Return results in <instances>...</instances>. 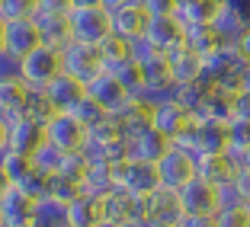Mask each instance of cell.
Here are the masks:
<instances>
[{
	"label": "cell",
	"mask_w": 250,
	"mask_h": 227,
	"mask_svg": "<svg viewBox=\"0 0 250 227\" xmlns=\"http://www.w3.org/2000/svg\"><path fill=\"white\" fill-rule=\"evenodd\" d=\"M173 144L183 147V151H192V154H228V147H231L228 122H221V118H196Z\"/></svg>",
	"instance_id": "1"
},
{
	"label": "cell",
	"mask_w": 250,
	"mask_h": 227,
	"mask_svg": "<svg viewBox=\"0 0 250 227\" xmlns=\"http://www.w3.org/2000/svg\"><path fill=\"white\" fill-rule=\"evenodd\" d=\"M58 74H61V52L58 48L39 45L36 52L20 58V80L29 90H45Z\"/></svg>",
	"instance_id": "2"
},
{
	"label": "cell",
	"mask_w": 250,
	"mask_h": 227,
	"mask_svg": "<svg viewBox=\"0 0 250 227\" xmlns=\"http://www.w3.org/2000/svg\"><path fill=\"white\" fill-rule=\"evenodd\" d=\"M87 134H90V128L74 112H55L52 122L45 125V141L55 144L58 151H64V154H83Z\"/></svg>",
	"instance_id": "3"
},
{
	"label": "cell",
	"mask_w": 250,
	"mask_h": 227,
	"mask_svg": "<svg viewBox=\"0 0 250 227\" xmlns=\"http://www.w3.org/2000/svg\"><path fill=\"white\" fill-rule=\"evenodd\" d=\"M71 36L74 42L83 45H100L112 36V19L106 7H77L71 10Z\"/></svg>",
	"instance_id": "4"
},
{
	"label": "cell",
	"mask_w": 250,
	"mask_h": 227,
	"mask_svg": "<svg viewBox=\"0 0 250 227\" xmlns=\"http://www.w3.org/2000/svg\"><path fill=\"white\" fill-rule=\"evenodd\" d=\"M61 71L87 87L90 80H96V77L103 74L100 48H96V45H83V42H67L64 48H61Z\"/></svg>",
	"instance_id": "5"
},
{
	"label": "cell",
	"mask_w": 250,
	"mask_h": 227,
	"mask_svg": "<svg viewBox=\"0 0 250 227\" xmlns=\"http://www.w3.org/2000/svg\"><path fill=\"white\" fill-rule=\"evenodd\" d=\"M100 202H103V218L112 221V224H119V227L145 221V198L132 195V192L122 189V186H112L106 195H100Z\"/></svg>",
	"instance_id": "6"
},
{
	"label": "cell",
	"mask_w": 250,
	"mask_h": 227,
	"mask_svg": "<svg viewBox=\"0 0 250 227\" xmlns=\"http://www.w3.org/2000/svg\"><path fill=\"white\" fill-rule=\"evenodd\" d=\"M157 173H161V186L164 189H183L196 179V154L192 151H183V147H170L167 157L157 163Z\"/></svg>",
	"instance_id": "7"
},
{
	"label": "cell",
	"mask_w": 250,
	"mask_h": 227,
	"mask_svg": "<svg viewBox=\"0 0 250 227\" xmlns=\"http://www.w3.org/2000/svg\"><path fill=\"white\" fill-rule=\"evenodd\" d=\"M145 218L157 227H180L186 218L183 211V202H180V192L177 189H157L145 198Z\"/></svg>",
	"instance_id": "8"
},
{
	"label": "cell",
	"mask_w": 250,
	"mask_h": 227,
	"mask_svg": "<svg viewBox=\"0 0 250 227\" xmlns=\"http://www.w3.org/2000/svg\"><path fill=\"white\" fill-rule=\"evenodd\" d=\"M109 19H112V36L125 38V42H138V38H145L151 16L141 7V0H128L122 7L109 10Z\"/></svg>",
	"instance_id": "9"
},
{
	"label": "cell",
	"mask_w": 250,
	"mask_h": 227,
	"mask_svg": "<svg viewBox=\"0 0 250 227\" xmlns=\"http://www.w3.org/2000/svg\"><path fill=\"white\" fill-rule=\"evenodd\" d=\"M119 186L128 189L132 195L147 198L151 192L161 189V173H157V163H141V160H125L119 167Z\"/></svg>",
	"instance_id": "10"
},
{
	"label": "cell",
	"mask_w": 250,
	"mask_h": 227,
	"mask_svg": "<svg viewBox=\"0 0 250 227\" xmlns=\"http://www.w3.org/2000/svg\"><path fill=\"white\" fill-rule=\"evenodd\" d=\"M39 45H42V36H39L36 16L32 19H3V52H10L13 58H26Z\"/></svg>",
	"instance_id": "11"
},
{
	"label": "cell",
	"mask_w": 250,
	"mask_h": 227,
	"mask_svg": "<svg viewBox=\"0 0 250 227\" xmlns=\"http://www.w3.org/2000/svg\"><path fill=\"white\" fill-rule=\"evenodd\" d=\"M192 122H196V115H192L189 109H183L173 96H170V99H164V103H157L154 109H151V125H154L161 134H167L170 141H177Z\"/></svg>",
	"instance_id": "12"
},
{
	"label": "cell",
	"mask_w": 250,
	"mask_h": 227,
	"mask_svg": "<svg viewBox=\"0 0 250 227\" xmlns=\"http://www.w3.org/2000/svg\"><path fill=\"white\" fill-rule=\"evenodd\" d=\"M145 38L154 45L161 55H170L173 48L186 42V26L180 22V16H151Z\"/></svg>",
	"instance_id": "13"
},
{
	"label": "cell",
	"mask_w": 250,
	"mask_h": 227,
	"mask_svg": "<svg viewBox=\"0 0 250 227\" xmlns=\"http://www.w3.org/2000/svg\"><path fill=\"white\" fill-rule=\"evenodd\" d=\"M36 205H39V198H32L29 192H22L20 186H13L7 195L0 198V218H3V227H32Z\"/></svg>",
	"instance_id": "14"
},
{
	"label": "cell",
	"mask_w": 250,
	"mask_h": 227,
	"mask_svg": "<svg viewBox=\"0 0 250 227\" xmlns=\"http://www.w3.org/2000/svg\"><path fill=\"white\" fill-rule=\"evenodd\" d=\"M45 144V125L36 118L22 115L10 125V151L22 157H36V151Z\"/></svg>",
	"instance_id": "15"
},
{
	"label": "cell",
	"mask_w": 250,
	"mask_h": 227,
	"mask_svg": "<svg viewBox=\"0 0 250 227\" xmlns=\"http://www.w3.org/2000/svg\"><path fill=\"white\" fill-rule=\"evenodd\" d=\"M173 147V141L167 134H161L151 125L147 132H141L138 138L128 141V160H141V163H161L167 157V151Z\"/></svg>",
	"instance_id": "16"
},
{
	"label": "cell",
	"mask_w": 250,
	"mask_h": 227,
	"mask_svg": "<svg viewBox=\"0 0 250 227\" xmlns=\"http://www.w3.org/2000/svg\"><path fill=\"white\" fill-rule=\"evenodd\" d=\"M87 96H90V99H96V103L103 106L109 115H112V112H119L128 99H132V93L119 83V77H112V74H106V71L100 74L96 80L87 83Z\"/></svg>",
	"instance_id": "17"
},
{
	"label": "cell",
	"mask_w": 250,
	"mask_h": 227,
	"mask_svg": "<svg viewBox=\"0 0 250 227\" xmlns=\"http://www.w3.org/2000/svg\"><path fill=\"white\" fill-rule=\"evenodd\" d=\"M234 173H237V167L228 154H196V179L215 186V189L231 183Z\"/></svg>",
	"instance_id": "18"
},
{
	"label": "cell",
	"mask_w": 250,
	"mask_h": 227,
	"mask_svg": "<svg viewBox=\"0 0 250 227\" xmlns=\"http://www.w3.org/2000/svg\"><path fill=\"white\" fill-rule=\"evenodd\" d=\"M180 202H183L186 214H218V189L202 179H192L189 186H183Z\"/></svg>",
	"instance_id": "19"
},
{
	"label": "cell",
	"mask_w": 250,
	"mask_h": 227,
	"mask_svg": "<svg viewBox=\"0 0 250 227\" xmlns=\"http://www.w3.org/2000/svg\"><path fill=\"white\" fill-rule=\"evenodd\" d=\"M36 26H39V36H42V45L48 48H64L67 42H74L71 36V13L61 16V13H36Z\"/></svg>",
	"instance_id": "20"
},
{
	"label": "cell",
	"mask_w": 250,
	"mask_h": 227,
	"mask_svg": "<svg viewBox=\"0 0 250 227\" xmlns=\"http://www.w3.org/2000/svg\"><path fill=\"white\" fill-rule=\"evenodd\" d=\"M112 118H116L119 128H122V138L132 141V138H138L141 132L151 128V106L141 103V99H128L119 112H112Z\"/></svg>",
	"instance_id": "21"
},
{
	"label": "cell",
	"mask_w": 250,
	"mask_h": 227,
	"mask_svg": "<svg viewBox=\"0 0 250 227\" xmlns=\"http://www.w3.org/2000/svg\"><path fill=\"white\" fill-rule=\"evenodd\" d=\"M45 93H48V99H52V106L58 112H71L74 106L81 103L83 96H87V87H83L81 80H74V77H67L64 71L55 77L48 87H45Z\"/></svg>",
	"instance_id": "22"
},
{
	"label": "cell",
	"mask_w": 250,
	"mask_h": 227,
	"mask_svg": "<svg viewBox=\"0 0 250 227\" xmlns=\"http://www.w3.org/2000/svg\"><path fill=\"white\" fill-rule=\"evenodd\" d=\"M103 202L100 195H90V192H81L67 205V227H100L103 224Z\"/></svg>",
	"instance_id": "23"
},
{
	"label": "cell",
	"mask_w": 250,
	"mask_h": 227,
	"mask_svg": "<svg viewBox=\"0 0 250 227\" xmlns=\"http://www.w3.org/2000/svg\"><path fill=\"white\" fill-rule=\"evenodd\" d=\"M26 103H29V87L22 80H3L0 83V118L13 125L16 118L26 115Z\"/></svg>",
	"instance_id": "24"
},
{
	"label": "cell",
	"mask_w": 250,
	"mask_h": 227,
	"mask_svg": "<svg viewBox=\"0 0 250 227\" xmlns=\"http://www.w3.org/2000/svg\"><path fill=\"white\" fill-rule=\"evenodd\" d=\"M167 61H170V71H173V83H177V87L202 80V58H199L196 52H189L186 45L173 48V52L167 55Z\"/></svg>",
	"instance_id": "25"
},
{
	"label": "cell",
	"mask_w": 250,
	"mask_h": 227,
	"mask_svg": "<svg viewBox=\"0 0 250 227\" xmlns=\"http://www.w3.org/2000/svg\"><path fill=\"white\" fill-rule=\"evenodd\" d=\"M250 22L244 19L241 13H237L231 3H221V10H218V16H215V22H212V29L218 32V38L225 45H234L237 38H241V32L247 29Z\"/></svg>",
	"instance_id": "26"
},
{
	"label": "cell",
	"mask_w": 250,
	"mask_h": 227,
	"mask_svg": "<svg viewBox=\"0 0 250 227\" xmlns=\"http://www.w3.org/2000/svg\"><path fill=\"white\" fill-rule=\"evenodd\" d=\"M218 10H221L218 0H189V3H183L177 10V16L183 26H212Z\"/></svg>",
	"instance_id": "27"
},
{
	"label": "cell",
	"mask_w": 250,
	"mask_h": 227,
	"mask_svg": "<svg viewBox=\"0 0 250 227\" xmlns=\"http://www.w3.org/2000/svg\"><path fill=\"white\" fill-rule=\"evenodd\" d=\"M183 45L189 52H196L199 58H206V55L218 52L225 42L218 38V32H215L212 26H186V42Z\"/></svg>",
	"instance_id": "28"
},
{
	"label": "cell",
	"mask_w": 250,
	"mask_h": 227,
	"mask_svg": "<svg viewBox=\"0 0 250 227\" xmlns=\"http://www.w3.org/2000/svg\"><path fill=\"white\" fill-rule=\"evenodd\" d=\"M100 58H103V71L112 74L125 64V61H132V42H125L119 36H109L103 45H100Z\"/></svg>",
	"instance_id": "29"
},
{
	"label": "cell",
	"mask_w": 250,
	"mask_h": 227,
	"mask_svg": "<svg viewBox=\"0 0 250 227\" xmlns=\"http://www.w3.org/2000/svg\"><path fill=\"white\" fill-rule=\"evenodd\" d=\"M32 227H67V205H61L55 198H39Z\"/></svg>",
	"instance_id": "30"
},
{
	"label": "cell",
	"mask_w": 250,
	"mask_h": 227,
	"mask_svg": "<svg viewBox=\"0 0 250 227\" xmlns=\"http://www.w3.org/2000/svg\"><path fill=\"white\" fill-rule=\"evenodd\" d=\"M64 151H58L55 144H48L45 141L42 147L36 151V157H32V163H36V170H42L45 176H58L61 173V167H64Z\"/></svg>",
	"instance_id": "31"
},
{
	"label": "cell",
	"mask_w": 250,
	"mask_h": 227,
	"mask_svg": "<svg viewBox=\"0 0 250 227\" xmlns=\"http://www.w3.org/2000/svg\"><path fill=\"white\" fill-rule=\"evenodd\" d=\"M112 77H119V83H122L128 93H132V99L145 90V71H141V61H125L119 71H112Z\"/></svg>",
	"instance_id": "32"
},
{
	"label": "cell",
	"mask_w": 250,
	"mask_h": 227,
	"mask_svg": "<svg viewBox=\"0 0 250 227\" xmlns=\"http://www.w3.org/2000/svg\"><path fill=\"white\" fill-rule=\"evenodd\" d=\"M55 112H58V109L52 106V99H48V93H45V90H29L26 115H29V118H36V122H42V125H48Z\"/></svg>",
	"instance_id": "33"
},
{
	"label": "cell",
	"mask_w": 250,
	"mask_h": 227,
	"mask_svg": "<svg viewBox=\"0 0 250 227\" xmlns=\"http://www.w3.org/2000/svg\"><path fill=\"white\" fill-rule=\"evenodd\" d=\"M39 0H0V19H32Z\"/></svg>",
	"instance_id": "34"
},
{
	"label": "cell",
	"mask_w": 250,
	"mask_h": 227,
	"mask_svg": "<svg viewBox=\"0 0 250 227\" xmlns=\"http://www.w3.org/2000/svg\"><path fill=\"white\" fill-rule=\"evenodd\" d=\"M81 192L83 189L77 183H71V179H64V176H52V179H48V195L45 198H55V202H61V205H71Z\"/></svg>",
	"instance_id": "35"
},
{
	"label": "cell",
	"mask_w": 250,
	"mask_h": 227,
	"mask_svg": "<svg viewBox=\"0 0 250 227\" xmlns=\"http://www.w3.org/2000/svg\"><path fill=\"white\" fill-rule=\"evenodd\" d=\"M71 112H74L77 118H81V122L87 125V128H93V125H100V122H106V118H109V112H106L103 106L96 103V99H90V96H83V99H81L77 106H74Z\"/></svg>",
	"instance_id": "36"
},
{
	"label": "cell",
	"mask_w": 250,
	"mask_h": 227,
	"mask_svg": "<svg viewBox=\"0 0 250 227\" xmlns=\"http://www.w3.org/2000/svg\"><path fill=\"white\" fill-rule=\"evenodd\" d=\"M87 170H90V160H87L83 154H67V157H64V167H61L58 176H64V179H71V183H77V186L83 189Z\"/></svg>",
	"instance_id": "37"
},
{
	"label": "cell",
	"mask_w": 250,
	"mask_h": 227,
	"mask_svg": "<svg viewBox=\"0 0 250 227\" xmlns=\"http://www.w3.org/2000/svg\"><path fill=\"white\" fill-rule=\"evenodd\" d=\"M215 221H218V227H250V211L247 205H228L218 208Z\"/></svg>",
	"instance_id": "38"
},
{
	"label": "cell",
	"mask_w": 250,
	"mask_h": 227,
	"mask_svg": "<svg viewBox=\"0 0 250 227\" xmlns=\"http://www.w3.org/2000/svg\"><path fill=\"white\" fill-rule=\"evenodd\" d=\"M228 132H231V147L228 151H247L250 147V122L247 118H231L228 122Z\"/></svg>",
	"instance_id": "39"
},
{
	"label": "cell",
	"mask_w": 250,
	"mask_h": 227,
	"mask_svg": "<svg viewBox=\"0 0 250 227\" xmlns=\"http://www.w3.org/2000/svg\"><path fill=\"white\" fill-rule=\"evenodd\" d=\"M141 7L147 10V16H177L180 3L177 0H141Z\"/></svg>",
	"instance_id": "40"
},
{
	"label": "cell",
	"mask_w": 250,
	"mask_h": 227,
	"mask_svg": "<svg viewBox=\"0 0 250 227\" xmlns=\"http://www.w3.org/2000/svg\"><path fill=\"white\" fill-rule=\"evenodd\" d=\"M3 80H20V58L0 48V83Z\"/></svg>",
	"instance_id": "41"
},
{
	"label": "cell",
	"mask_w": 250,
	"mask_h": 227,
	"mask_svg": "<svg viewBox=\"0 0 250 227\" xmlns=\"http://www.w3.org/2000/svg\"><path fill=\"white\" fill-rule=\"evenodd\" d=\"M231 186H234V192L241 195V202L247 205L250 202V167H241L234 173V179H231Z\"/></svg>",
	"instance_id": "42"
},
{
	"label": "cell",
	"mask_w": 250,
	"mask_h": 227,
	"mask_svg": "<svg viewBox=\"0 0 250 227\" xmlns=\"http://www.w3.org/2000/svg\"><path fill=\"white\" fill-rule=\"evenodd\" d=\"M231 118H247L250 122V90H237L234 93V115Z\"/></svg>",
	"instance_id": "43"
},
{
	"label": "cell",
	"mask_w": 250,
	"mask_h": 227,
	"mask_svg": "<svg viewBox=\"0 0 250 227\" xmlns=\"http://www.w3.org/2000/svg\"><path fill=\"white\" fill-rule=\"evenodd\" d=\"M39 10H42V13H61V16H67L74 10V3H71V0H39Z\"/></svg>",
	"instance_id": "44"
},
{
	"label": "cell",
	"mask_w": 250,
	"mask_h": 227,
	"mask_svg": "<svg viewBox=\"0 0 250 227\" xmlns=\"http://www.w3.org/2000/svg\"><path fill=\"white\" fill-rule=\"evenodd\" d=\"M180 227H218L215 214H186Z\"/></svg>",
	"instance_id": "45"
},
{
	"label": "cell",
	"mask_w": 250,
	"mask_h": 227,
	"mask_svg": "<svg viewBox=\"0 0 250 227\" xmlns=\"http://www.w3.org/2000/svg\"><path fill=\"white\" fill-rule=\"evenodd\" d=\"M234 48H237V55H241V58H244V61L250 64V26H247V29L241 32V38L234 42Z\"/></svg>",
	"instance_id": "46"
},
{
	"label": "cell",
	"mask_w": 250,
	"mask_h": 227,
	"mask_svg": "<svg viewBox=\"0 0 250 227\" xmlns=\"http://www.w3.org/2000/svg\"><path fill=\"white\" fill-rule=\"evenodd\" d=\"M7 151H10V125L0 118V157L7 154Z\"/></svg>",
	"instance_id": "47"
},
{
	"label": "cell",
	"mask_w": 250,
	"mask_h": 227,
	"mask_svg": "<svg viewBox=\"0 0 250 227\" xmlns=\"http://www.w3.org/2000/svg\"><path fill=\"white\" fill-rule=\"evenodd\" d=\"M10 189H13V179H10V173H7V170L0 167V198L7 195V192H10Z\"/></svg>",
	"instance_id": "48"
},
{
	"label": "cell",
	"mask_w": 250,
	"mask_h": 227,
	"mask_svg": "<svg viewBox=\"0 0 250 227\" xmlns=\"http://www.w3.org/2000/svg\"><path fill=\"white\" fill-rule=\"evenodd\" d=\"M74 3V10L77 7H103V0H71Z\"/></svg>",
	"instance_id": "49"
},
{
	"label": "cell",
	"mask_w": 250,
	"mask_h": 227,
	"mask_svg": "<svg viewBox=\"0 0 250 227\" xmlns=\"http://www.w3.org/2000/svg\"><path fill=\"white\" fill-rule=\"evenodd\" d=\"M122 3H128V0H103L106 10H116V7H122Z\"/></svg>",
	"instance_id": "50"
},
{
	"label": "cell",
	"mask_w": 250,
	"mask_h": 227,
	"mask_svg": "<svg viewBox=\"0 0 250 227\" xmlns=\"http://www.w3.org/2000/svg\"><path fill=\"white\" fill-rule=\"evenodd\" d=\"M128 227H157V224H151V221L145 218V221H138V224H128Z\"/></svg>",
	"instance_id": "51"
},
{
	"label": "cell",
	"mask_w": 250,
	"mask_h": 227,
	"mask_svg": "<svg viewBox=\"0 0 250 227\" xmlns=\"http://www.w3.org/2000/svg\"><path fill=\"white\" fill-rule=\"evenodd\" d=\"M244 167H250V147L244 151Z\"/></svg>",
	"instance_id": "52"
},
{
	"label": "cell",
	"mask_w": 250,
	"mask_h": 227,
	"mask_svg": "<svg viewBox=\"0 0 250 227\" xmlns=\"http://www.w3.org/2000/svg\"><path fill=\"white\" fill-rule=\"evenodd\" d=\"M0 48H3V19H0Z\"/></svg>",
	"instance_id": "53"
},
{
	"label": "cell",
	"mask_w": 250,
	"mask_h": 227,
	"mask_svg": "<svg viewBox=\"0 0 250 227\" xmlns=\"http://www.w3.org/2000/svg\"><path fill=\"white\" fill-rule=\"evenodd\" d=\"M100 227H119V224H112V221H103V224H100Z\"/></svg>",
	"instance_id": "54"
},
{
	"label": "cell",
	"mask_w": 250,
	"mask_h": 227,
	"mask_svg": "<svg viewBox=\"0 0 250 227\" xmlns=\"http://www.w3.org/2000/svg\"><path fill=\"white\" fill-rule=\"evenodd\" d=\"M177 3H180V7H183V3H189V0H177Z\"/></svg>",
	"instance_id": "55"
},
{
	"label": "cell",
	"mask_w": 250,
	"mask_h": 227,
	"mask_svg": "<svg viewBox=\"0 0 250 227\" xmlns=\"http://www.w3.org/2000/svg\"><path fill=\"white\" fill-rule=\"evenodd\" d=\"M0 227H3V218H0Z\"/></svg>",
	"instance_id": "56"
},
{
	"label": "cell",
	"mask_w": 250,
	"mask_h": 227,
	"mask_svg": "<svg viewBox=\"0 0 250 227\" xmlns=\"http://www.w3.org/2000/svg\"><path fill=\"white\" fill-rule=\"evenodd\" d=\"M247 211H250V202H247Z\"/></svg>",
	"instance_id": "57"
}]
</instances>
